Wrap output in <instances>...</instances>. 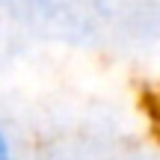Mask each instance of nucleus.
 <instances>
[{
  "mask_svg": "<svg viewBox=\"0 0 160 160\" xmlns=\"http://www.w3.org/2000/svg\"><path fill=\"white\" fill-rule=\"evenodd\" d=\"M0 160H12V151H9V139H6V133L0 131Z\"/></svg>",
  "mask_w": 160,
  "mask_h": 160,
  "instance_id": "1",
  "label": "nucleus"
}]
</instances>
